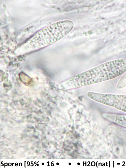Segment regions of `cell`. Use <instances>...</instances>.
<instances>
[{
    "label": "cell",
    "instance_id": "obj_2",
    "mask_svg": "<svg viewBox=\"0 0 126 168\" xmlns=\"http://www.w3.org/2000/svg\"><path fill=\"white\" fill-rule=\"evenodd\" d=\"M104 116L110 122L126 128V115L107 113Z\"/></svg>",
    "mask_w": 126,
    "mask_h": 168
},
{
    "label": "cell",
    "instance_id": "obj_1",
    "mask_svg": "<svg viewBox=\"0 0 126 168\" xmlns=\"http://www.w3.org/2000/svg\"><path fill=\"white\" fill-rule=\"evenodd\" d=\"M91 99L114 107L126 113V95L103 94L90 92L87 94Z\"/></svg>",
    "mask_w": 126,
    "mask_h": 168
}]
</instances>
